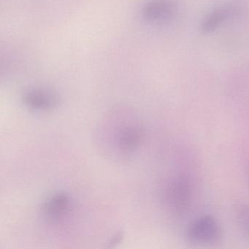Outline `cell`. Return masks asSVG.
<instances>
[{"label": "cell", "mask_w": 249, "mask_h": 249, "mask_svg": "<svg viewBox=\"0 0 249 249\" xmlns=\"http://www.w3.org/2000/svg\"><path fill=\"white\" fill-rule=\"evenodd\" d=\"M117 122L106 133L111 139L112 148L119 156H129L135 152L142 142L143 132L139 122L133 116H119Z\"/></svg>", "instance_id": "cell-1"}, {"label": "cell", "mask_w": 249, "mask_h": 249, "mask_svg": "<svg viewBox=\"0 0 249 249\" xmlns=\"http://www.w3.org/2000/svg\"><path fill=\"white\" fill-rule=\"evenodd\" d=\"M189 243L196 246H210L218 243L222 237L221 226L214 217L202 215L189 225L186 231Z\"/></svg>", "instance_id": "cell-2"}, {"label": "cell", "mask_w": 249, "mask_h": 249, "mask_svg": "<svg viewBox=\"0 0 249 249\" xmlns=\"http://www.w3.org/2000/svg\"><path fill=\"white\" fill-rule=\"evenodd\" d=\"M178 13V3L176 0H148L141 10L142 18L156 25L171 22Z\"/></svg>", "instance_id": "cell-3"}, {"label": "cell", "mask_w": 249, "mask_h": 249, "mask_svg": "<svg viewBox=\"0 0 249 249\" xmlns=\"http://www.w3.org/2000/svg\"><path fill=\"white\" fill-rule=\"evenodd\" d=\"M241 12V6L238 4L227 3L216 7L204 17L201 23V32L204 35L211 34L237 18Z\"/></svg>", "instance_id": "cell-4"}, {"label": "cell", "mask_w": 249, "mask_h": 249, "mask_svg": "<svg viewBox=\"0 0 249 249\" xmlns=\"http://www.w3.org/2000/svg\"><path fill=\"white\" fill-rule=\"evenodd\" d=\"M72 209V199L69 195L65 192H57L51 195L45 201L42 213L46 219L53 223H59L70 215Z\"/></svg>", "instance_id": "cell-5"}, {"label": "cell", "mask_w": 249, "mask_h": 249, "mask_svg": "<svg viewBox=\"0 0 249 249\" xmlns=\"http://www.w3.org/2000/svg\"><path fill=\"white\" fill-rule=\"evenodd\" d=\"M190 183L185 178H178L169 186L167 200L171 208L177 213L188 209L192 199Z\"/></svg>", "instance_id": "cell-6"}, {"label": "cell", "mask_w": 249, "mask_h": 249, "mask_svg": "<svg viewBox=\"0 0 249 249\" xmlns=\"http://www.w3.org/2000/svg\"><path fill=\"white\" fill-rule=\"evenodd\" d=\"M24 105L36 111H47L57 106V96L47 89L33 88L27 90L23 95Z\"/></svg>", "instance_id": "cell-7"}, {"label": "cell", "mask_w": 249, "mask_h": 249, "mask_svg": "<svg viewBox=\"0 0 249 249\" xmlns=\"http://www.w3.org/2000/svg\"><path fill=\"white\" fill-rule=\"evenodd\" d=\"M236 216L240 231L245 237L249 239V205H240L237 208Z\"/></svg>", "instance_id": "cell-8"}]
</instances>
